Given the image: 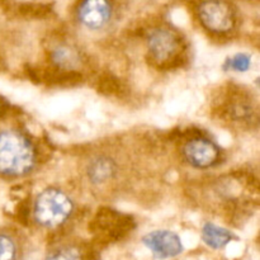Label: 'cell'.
<instances>
[{"instance_id": "6da1fadb", "label": "cell", "mask_w": 260, "mask_h": 260, "mask_svg": "<svg viewBox=\"0 0 260 260\" xmlns=\"http://www.w3.org/2000/svg\"><path fill=\"white\" fill-rule=\"evenodd\" d=\"M135 145L123 137L107 139L88 145L78 152V184L90 197L112 201L128 193L137 180L139 155Z\"/></svg>"}, {"instance_id": "7a4b0ae2", "label": "cell", "mask_w": 260, "mask_h": 260, "mask_svg": "<svg viewBox=\"0 0 260 260\" xmlns=\"http://www.w3.org/2000/svg\"><path fill=\"white\" fill-rule=\"evenodd\" d=\"M201 207L228 217L231 222L246 220L258 205V182L243 172L217 175L194 189Z\"/></svg>"}, {"instance_id": "3957f363", "label": "cell", "mask_w": 260, "mask_h": 260, "mask_svg": "<svg viewBox=\"0 0 260 260\" xmlns=\"http://www.w3.org/2000/svg\"><path fill=\"white\" fill-rule=\"evenodd\" d=\"M210 114L213 122L229 132H256L260 121L258 96L249 86L228 81L213 90Z\"/></svg>"}, {"instance_id": "277c9868", "label": "cell", "mask_w": 260, "mask_h": 260, "mask_svg": "<svg viewBox=\"0 0 260 260\" xmlns=\"http://www.w3.org/2000/svg\"><path fill=\"white\" fill-rule=\"evenodd\" d=\"M79 213V203L73 192L57 184L41 188L27 205L29 226L50 238L69 233Z\"/></svg>"}, {"instance_id": "5b68a950", "label": "cell", "mask_w": 260, "mask_h": 260, "mask_svg": "<svg viewBox=\"0 0 260 260\" xmlns=\"http://www.w3.org/2000/svg\"><path fill=\"white\" fill-rule=\"evenodd\" d=\"M45 162V149L27 128L8 126L0 129V178L10 182L24 180Z\"/></svg>"}, {"instance_id": "8992f818", "label": "cell", "mask_w": 260, "mask_h": 260, "mask_svg": "<svg viewBox=\"0 0 260 260\" xmlns=\"http://www.w3.org/2000/svg\"><path fill=\"white\" fill-rule=\"evenodd\" d=\"M141 45L147 65L157 71H175L185 68L190 58L187 36L172 23L159 20L146 25Z\"/></svg>"}, {"instance_id": "52a82bcc", "label": "cell", "mask_w": 260, "mask_h": 260, "mask_svg": "<svg viewBox=\"0 0 260 260\" xmlns=\"http://www.w3.org/2000/svg\"><path fill=\"white\" fill-rule=\"evenodd\" d=\"M190 13L201 32L220 45L235 40L243 25L240 10L234 0H193Z\"/></svg>"}, {"instance_id": "ba28073f", "label": "cell", "mask_w": 260, "mask_h": 260, "mask_svg": "<svg viewBox=\"0 0 260 260\" xmlns=\"http://www.w3.org/2000/svg\"><path fill=\"white\" fill-rule=\"evenodd\" d=\"M177 159L196 172H212L228 161V152L217 140L201 128H185L173 141Z\"/></svg>"}, {"instance_id": "9c48e42d", "label": "cell", "mask_w": 260, "mask_h": 260, "mask_svg": "<svg viewBox=\"0 0 260 260\" xmlns=\"http://www.w3.org/2000/svg\"><path fill=\"white\" fill-rule=\"evenodd\" d=\"M119 14L117 0H75L70 12L74 25L90 35L108 32L118 22Z\"/></svg>"}, {"instance_id": "30bf717a", "label": "cell", "mask_w": 260, "mask_h": 260, "mask_svg": "<svg viewBox=\"0 0 260 260\" xmlns=\"http://www.w3.org/2000/svg\"><path fill=\"white\" fill-rule=\"evenodd\" d=\"M88 55L71 40H55L47 48V63L58 75H80L88 66Z\"/></svg>"}, {"instance_id": "8fae6325", "label": "cell", "mask_w": 260, "mask_h": 260, "mask_svg": "<svg viewBox=\"0 0 260 260\" xmlns=\"http://www.w3.org/2000/svg\"><path fill=\"white\" fill-rule=\"evenodd\" d=\"M42 260H98L93 244L70 233L52 236Z\"/></svg>"}, {"instance_id": "7c38bea8", "label": "cell", "mask_w": 260, "mask_h": 260, "mask_svg": "<svg viewBox=\"0 0 260 260\" xmlns=\"http://www.w3.org/2000/svg\"><path fill=\"white\" fill-rule=\"evenodd\" d=\"M91 222L93 234L102 240H116L134 228V221L128 215L109 208L99 211Z\"/></svg>"}, {"instance_id": "4fadbf2b", "label": "cell", "mask_w": 260, "mask_h": 260, "mask_svg": "<svg viewBox=\"0 0 260 260\" xmlns=\"http://www.w3.org/2000/svg\"><path fill=\"white\" fill-rule=\"evenodd\" d=\"M141 241L154 258L160 260L177 258L184 250L182 238L175 231L168 229L150 231L142 236Z\"/></svg>"}, {"instance_id": "5bb4252c", "label": "cell", "mask_w": 260, "mask_h": 260, "mask_svg": "<svg viewBox=\"0 0 260 260\" xmlns=\"http://www.w3.org/2000/svg\"><path fill=\"white\" fill-rule=\"evenodd\" d=\"M29 241L23 231L14 228L0 229V260H27Z\"/></svg>"}, {"instance_id": "9a60e30c", "label": "cell", "mask_w": 260, "mask_h": 260, "mask_svg": "<svg viewBox=\"0 0 260 260\" xmlns=\"http://www.w3.org/2000/svg\"><path fill=\"white\" fill-rule=\"evenodd\" d=\"M200 235L202 243L212 250H222L238 239L230 229L210 221L203 223Z\"/></svg>"}, {"instance_id": "2e32d148", "label": "cell", "mask_w": 260, "mask_h": 260, "mask_svg": "<svg viewBox=\"0 0 260 260\" xmlns=\"http://www.w3.org/2000/svg\"><path fill=\"white\" fill-rule=\"evenodd\" d=\"M251 55L246 52H238L229 56L222 63L223 71H230V73L244 74L250 70L251 68Z\"/></svg>"}, {"instance_id": "e0dca14e", "label": "cell", "mask_w": 260, "mask_h": 260, "mask_svg": "<svg viewBox=\"0 0 260 260\" xmlns=\"http://www.w3.org/2000/svg\"><path fill=\"white\" fill-rule=\"evenodd\" d=\"M4 102L2 101V99H0V119H2V117H3V114H4Z\"/></svg>"}, {"instance_id": "ac0fdd59", "label": "cell", "mask_w": 260, "mask_h": 260, "mask_svg": "<svg viewBox=\"0 0 260 260\" xmlns=\"http://www.w3.org/2000/svg\"><path fill=\"white\" fill-rule=\"evenodd\" d=\"M244 2H249V3H250V2H258V0H244Z\"/></svg>"}]
</instances>
